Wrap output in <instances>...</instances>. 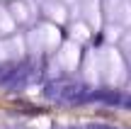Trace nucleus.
<instances>
[{"label": "nucleus", "instance_id": "nucleus-2", "mask_svg": "<svg viewBox=\"0 0 131 129\" xmlns=\"http://www.w3.org/2000/svg\"><path fill=\"white\" fill-rule=\"evenodd\" d=\"M107 15L114 22L131 24V5L126 0H107Z\"/></svg>", "mask_w": 131, "mask_h": 129}, {"label": "nucleus", "instance_id": "nucleus-3", "mask_svg": "<svg viewBox=\"0 0 131 129\" xmlns=\"http://www.w3.org/2000/svg\"><path fill=\"white\" fill-rule=\"evenodd\" d=\"M80 61V49H78V42H68L61 46V51H58V63L66 68V71H73L75 66H78Z\"/></svg>", "mask_w": 131, "mask_h": 129}, {"label": "nucleus", "instance_id": "nucleus-8", "mask_svg": "<svg viewBox=\"0 0 131 129\" xmlns=\"http://www.w3.org/2000/svg\"><path fill=\"white\" fill-rule=\"evenodd\" d=\"M10 54H7V44L5 42H0V61H3V58H7Z\"/></svg>", "mask_w": 131, "mask_h": 129}, {"label": "nucleus", "instance_id": "nucleus-5", "mask_svg": "<svg viewBox=\"0 0 131 129\" xmlns=\"http://www.w3.org/2000/svg\"><path fill=\"white\" fill-rule=\"evenodd\" d=\"M44 12L53 19V22H66V7L56 0H46L44 3Z\"/></svg>", "mask_w": 131, "mask_h": 129}, {"label": "nucleus", "instance_id": "nucleus-6", "mask_svg": "<svg viewBox=\"0 0 131 129\" xmlns=\"http://www.w3.org/2000/svg\"><path fill=\"white\" fill-rule=\"evenodd\" d=\"M15 17L10 15V10H5V7H0V34H10V32H15Z\"/></svg>", "mask_w": 131, "mask_h": 129}, {"label": "nucleus", "instance_id": "nucleus-4", "mask_svg": "<svg viewBox=\"0 0 131 129\" xmlns=\"http://www.w3.org/2000/svg\"><path fill=\"white\" fill-rule=\"evenodd\" d=\"M85 19L90 22V27L97 29L102 24V15H100V0H85Z\"/></svg>", "mask_w": 131, "mask_h": 129}, {"label": "nucleus", "instance_id": "nucleus-9", "mask_svg": "<svg viewBox=\"0 0 131 129\" xmlns=\"http://www.w3.org/2000/svg\"><path fill=\"white\" fill-rule=\"evenodd\" d=\"M66 3H75V0H66Z\"/></svg>", "mask_w": 131, "mask_h": 129}, {"label": "nucleus", "instance_id": "nucleus-7", "mask_svg": "<svg viewBox=\"0 0 131 129\" xmlns=\"http://www.w3.org/2000/svg\"><path fill=\"white\" fill-rule=\"evenodd\" d=\"M88 37H90V24L75 22V24H73V42H85Z\"/></svg>", "mask_w": 131, "mask_h": 129}, {"label": "nucleus", "instance_id": "nucleus-1", "mask_svg": "<svg viewBox=\"0 0 131 129\" xmlns=\"http://www.w3.org/2000/svg\"><path fill=\"white\" fill-rule=\"evenodd\" d=\"M100 73H102V76L107 78V83H112V85H119V83L124 81L126 66H124L122 54H119L117 49H107V51L100 56Z\"/></svg>", "mask_w": 131, "mask_h": 129}]
</instances>
